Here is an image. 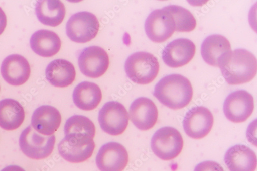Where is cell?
Returning a JSON list of instances; mask_svg holds the SVG:
<instances>
[{"label": "cell", "instance_id": "6da1fadb", "mask_svg": "<svg viewBox=\"0 0 257 171\" xmlns=\"http://www.w3.org/2000/svg\"><path fill=\"white\" fill-rule=\"evenodd\" d=\"M154 96L167 108L178 110L190 103L193 89L190 81L185 76L170 74L163 77L156 85Z\"/></svg>", "mask_w": 257, "mask_h": 171}, {"label": "cell", "instance_id": "7a4b0ae2", "mask_svg": "<svg viewBox=\"0 0 257 171\" xmlns=\"http://www.w3.org/2000/svg\"><path fill=\"white\" fill-rule=\"evenodd\" d=\"M219 67L228 84H241L250 81L255 76L256 59L249 51L238 49L227 54L222 60Z\"/></svg>", "mask_w": 257, "mask_h": 171}, {"label": "cell", "instance_id": "3957f363", "mask_svg": "<svg viewBox=\"0 0 257 171\" xmlns=\"http://www.w3.org/2000/svg\"><path fill=\"white\" fill-rule=\"evenodd\" d=\"M125 71L133 81L140 84H148L157 77L160 70L158 58L151 53L138 52L126 59Z\"/></svg>", "mask_w": 257, "mask_h": 171}, {"label": "cell", "instance_id": "277c9868", "mask_svg": "<svg viewBox=\"0 0 257 171\" xmlns=\"http://www.w3.org/2000/svg\"><path fill=\"white\" fill-rule=\"evenodd\" d=\"M184 141L181 133L172 127H164L153 136L151 147L160 159L170 160L177 158L182 152Z\"/></svg>", "mask_w": 257, "mask_h": 171}, {"label": "cell", "instance_id": "5b68a950", "mask_svg": "<svg viewBox=\"0 0 257 171\" xmlns=\"http://www.w3.org/2000/svg\"><path fill=\"white\" fill-rule=\"evenodd\" d=\"M56 142L54 135H40L30 125L21 133L19 139L21 150L30 158L44 159L52 153Z\"/></svg>", "mask_w": 257, "mask_h": 171}, {"label": "cell", "instance_id": "8992f818", "mask_svg": "<svg viewBox=\"0 0 257 171\" xmlns=\"http://www.w3.org/2000/svg\"><path fill=\"white\" fill-rule=\"evenodd\" d=\"M99 30V23L93 14L80 12L72 15L66 25L68 37L77 43L88 42L93 39Z\"/></svg>", "mask_w": 257, "mask_h": 171}, {"label": "cell", "instance_id": "52a82bcc", "mask_svg": "<svg viewBox=\"0 0 257 171\" xmlns=\"http://www.w3.org/2000/svg\"><path fill=\"white\" fill-rule=\"evenodd\" d=\"M128 120L130 117L125 107L117 101L107 102L99 113L98 121L102 130L110 135L122 134Z\"/></svg>", "mask_w": 257, "mask_h": 171}, {"label": "cell", "instance_id": "ba28073f", "mask_svg": "<svg viewBox=\"0 0 257 171\" xmlns=\"http://www.w3.org/2000/svg\"><path fill=\"white\" fill-rule=\"evenodd\" d=\"M145 30L152 41L161 43L168 39L176 31L174 21L164 8L153 11L147 18Z\"/></svg>", "mask_w": 257, "mask_h": 171}, {"label": "cell", "instance_id": "9c48e42d", "mask_svg": "<svg viewBox=\"0 0 257 171\" xmlns=\"http://www.w3.org/2000/svg\"><path fill=\"white\" fill-rule=\"evenodd\" d=\"M254 110L252 96L244 90L235 91L226 98L223 105L225 116L233 123L245 122Z\"/></svg>", "mask_w": 257, "mask_h": 171}, {"label": "cell", "instance_id": "30bf717a", "mask_svg": "<svg viewBox=\"0 0 257 171\" xmlns=\"http://www.w3.org/2000/svg\"><path fill=\"white\" fill-rule=\"evenodd\" d=\"M110 64L108 53L98 46L85 48L78 57V66L85 76L96 78L102 76Z\"/></svg>", "mask_w": 257, "mask_h": 171}, {"label": "cell", "instance_id": "8fae6325", "mask_svg": "<svg viewBox=\"0 0 257 171\" xmlns=\"http://www.w3.org/2000/svg\"><path fill=\"white\" fill-rule=\"evenodd\" d=\"M213 122V116L207 108L197 106L186 113L183 125L188 136L192 139H201L210 132Z\"/></svg>", "mask_w": 257, "mask_h": 171}, {"label": "cell", "instance_id": "7c38bea8", "mask_svg": "<svg viewBox=\"0 0 257 171\" xmlns=\"http://www.w3.org/2000/svg\"><path fill=\"white\" fill-rule=\"evenodd\" d=\"M128 161L126 149L121 144L111 142L100 148L96 165L100 171H123Z\"/></svg>", "mask_w": 257, "mask_h": 171}, {"label": "cell", "instance_id": "4fadbf2b", "mask_svg": "<svg viewBox=\"0 0 257 171\" xmlns=\"http://www.w3.org/2000/svg\"><path fill=\"white\" fill-rule=\"evenodd\" d=\"M196 46L191 40L179 38L171 41L163 51L162 59L167 66L177 68L186 65L194 58Z\"/></svg>", "mask_w": 257, "mask_h": 171}, {"label": "cell", "instance_id": "5bb4252c", "mask_svg": "<svg viewBox=\"0 0 257 171\" xmlns=\"http://www.w3.org/2000/svg\"><path fill=\"white\" fill-rule=\"evenodd\" d=\"M130 115L131 121L138 129L148 131L152 129L157 123L158 110L152 100L140 97L132 104Z\"/></svg>", "mask_w": 257, "mask_h": 171}, {"label": "cell", "instance_id": "9a60e30c", "mask_svg": "<svg viewBox=\"0 0 257 171\" xmlns=\"http://www.w3.org/2000/svg\"><path fill=\"white\" fill-rule=\"evenodd\" d=\"M1 72L4 79L15 87L23 85L29 79L31 68L28 61L23 56L11 55L3 61Z\"/></svg>", "mask_w": 257, "mask_h": 171}, {"label": "cell", "instance_id": "2e32d148", "mask_svg": "<svg viewBox=\"0 0 257 171\" xmlns=\"http://www.w3.org/2000/svg\"><path fill=\"white\" fill-rule=\"evenodd\" d=\"M96 128L88 118L75 115L68 119L64 126V139L71 142L89 143L94 141Z\"/></svg>", "mask_w": 257, "mask_h": 171}, {"label": "cell", "instance_id": "e0dca14e", "mask_svg": "<svg viewBox=\"0 0 257 171\" xmlns=\"http://www.w3.org/2000/svg\"><path fill=\"white\" fill-rule=\"evenodd\" d=\"M32 126L42 135H53L58 129L61 116L58 110L50 105H42L34 112L32 117Z\"/></svg>", "mask_w": 257, "mask_h": 171}, {"label": "cell", "instance_id": "ac0fdd59", "mask_svg": "<svg viewBox=\"0 0 257 171\" xmlns=\"http://www.w3.org/2000/svg\"><path fill=\"white\" fill-rule=\"evenodd\" d=\"M231 51L228 40L218 34L208 36L201 46V55L204 60L213 67H219L222 60Z\"/></svg>", "mask_w": 257, "mask_h": 171}, {"label": "cell", "instance_id": "d6986e66", "mask_svg": "<svg viewBox=\"0 0 257 171\" xmlns=\"http://www.w3.org/2000/svg\"><path fill=\"white\" fill-rule=\"evenodd\" d=\"M224 161L230 171H255L256 168V154L243 144L230 147L225 154Z\"/></svg>", "mask_w": 257, "mask_h": 171}, {"label": "cell", "instance_id": "ffe728a7", "mask_svg": "<svg viewBox=\"0 0 257 171\" xmlns=\"http://www.w3.org/2000/svg\"><path fill=\"white\" fill-rule=\"evenodd\" d=\"M47 80L54 87L64 88L75 80L76 71L73 64L65 59H56L51 62L46 70Z\"/></svg>", "mask_w": 257, "mask_h": 171}, {"label": "cell", "instance_id": "44dd1931", "mask_svg": "<svg viewBox=\"0 0 257 171\" xmlns=\"http://www.w3.org/2000/svg\"><path fill=\"white\" fill-rule=\"evenodd\" d=\"M32 50L44 57H52L60 50L61 41L55 32L48 30H41L35 32L30 39Z\"/></svg>", "mask_w": 257, "mask_h": 171}, {"label": "cell", "instance_id": "7402d4cb", "mask_svg": "<svg viewBox=\"0 0 257 171\" xmlns=\"http://www.w3.org/2000/svg\"><path fill=\"white\" fill-rule=\"evenodd\" d=\"M100 88L95 83L83 81L75 88L73 99L75 105L83 111L95 110L102 99Z\"/></svg>", "mask_w": 257, "mask_h": 171}, {"label": "cell", "instance_id": "603a6c76", "mask_svg": "<svg viewBox=\"0 0 257 171\" xmlns=\"http://www.w3.org/2000/svg\"><path fill=\"white\" fill-rule=\"evenodd\" d=\"M25 112L22 105L12 99L0 101V127L6 131L17 130L23 123Z\"/></svg>", "mask_w": 257, "mask_h": 171}, {"label": "cell", "instance_id": "cb8c5ba5", "mask_svg": "<svg viewBox=\"0 0 257 171\" xmlns=\"http://www.w3.org/2000/svg\"><path fill=\"white\" fill-rule=\"evenodd\" d=\"M36 14L40 22L55 27L60 25L66 11L63 4L58 0H42L37 3Z\"/></svg>", "mask_w": 257, "mask_h": 171}, {"label": "cell", "instance_id": "d4e9b609", "mask_svg": "<svg viewBox=\"0 0 257 171\" xmlns=\"http://www.w3.org/2000/svg\"><path fill=\"white\" fill-rule=\"evenodd\" d=\"M95 147L94 141L84 144L71 142L63 139L59 143L58 148L60 155L71 163H81L92 156Z\"/></svg>", "mask_w": 257, "mask_h": 171}, {"label": "cell", "instance_id": "484cf974", "mask_svg": "<svg viewBox=\"0 0 257 171\" xmlns=\"http://www.w3.org/2000/svg\"><path fill=\"white\" fill-rule=\"evenodd\" d=\"M164 8L172 16L176 31L190 32L195 30L197 26V21L189 11L176 5L169 6Z\"/></svg>", "mask_w": 257, "mask_h": 171}, {"label": "cell", "instance_id": "4316f807", "mask_svg": "<svg viewBox=\"0 0 257 171\" xmlns=\"http://www.w3.org/2000/svg\"><path fill=\"white\" fill-rule=\"evenodd\" d=\"M194 171H225L223 167L218 162L206 161L198 164Z\"/></svg>", "mask_w": 257, "mask_h": 171}, {"label": "cell", "instance_id": "83f0119b", "mask_svg": "<svg viewBox=\"0 0 257 171\" xmlns=\"http://www.w3.org/2000/svg\"><path fill=\"white\" fill-rule=\"evenodd\" d=\"M7 25V16L3 9L0 8V35H2L5 31Z\"/></svg>", "mask_w": 257, "mask_h": 171}, {"label": "cell", "instance_id": "f1b7e54d", "mask_svg": "<svg viewBox=\"0 0 257 171\" xmlns=\"http://www.w3.org/2000/svg\"><path fill=\"white\" fill-rule=\"evenodd\" d=\"M1 171H25V170L19 166L10 165L5 167Z\"/></svg>", "mask_w": 257, "mask_h": 171}]
</instances>
